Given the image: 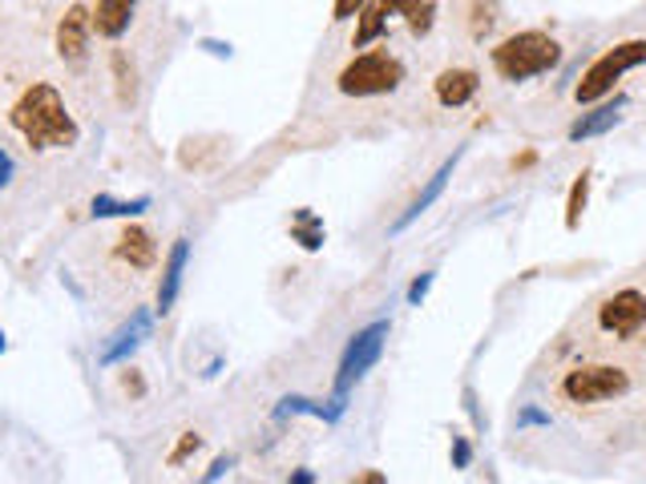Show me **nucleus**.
<instances>
[{
    "instance_id": "obj_7",
    "label": "nucleus",
    "mask_w": 646,
    "mask_h": 484,
    "mask_svg": "<svg viewBox=\"0 0 646 484\" xmlns=\"http://www.w3.org/2000/svg\"><path fill=\"white\" fill-rule=\"evenodd\" d=\"M558 392L566 404H578V408L606 404V399H622L631 392V372L619 368V363H578V368L561 375Z\"/></svg>"
},
{
    "instance_id": "obj_22",
    "label": "nucleus",
    "mask_w": 646,
    "mask_h": 484,
    "mask_svg": "<svg viewBox=\"0 0 646 484\" xmlns=\"http://www.w3.org/2000/svg\"><path fill=\"white\" fill-rule=\"evenodd\" d=\"M364 4H368V0H336V4H332V21H336V25L356 21V16L364 13Z\"/></svg>"
},
{
    "instance_id": "obj_31",
    "label": "nucleus",
    "mask_w": 646,
    "mask_h": 484,
    "mask_svg": "<svg viewBox=\"0 0 646 484\" xmlns=\"http://www.w3.org/2000/svg\"><path fill=\"white\" fill-rule=\"evenodd\" d=\"M4 348H9V344H4V331H0V356H4Z\"/></svg>"
},
{
    "instance_id": "obj_1",
    "label": "nucleus",
    "mask_w": 646,
    "mask_h": 484,
    "mask_svg": "<svg viewBox=\"0 0 646 484\" xmlns=\"http://www.w3.org/2000/svg\"><path fill=\"white\" fill-rule=\"evenodd\" d=\"M9 125L25 137L29 149H74L81 142V125L74 122V113L49 81H33V86L13 101L9 110Z\"/></svg>"
},
{
    "instance_id": "obj_23",
    "label": "nucleus",
    "mask_w": 646,
    "mask_h": 484,
    "mask_svg": "<svg viewBox=\"0 0 646 484\" xmlns=\"http://www.w3.org/2000/svg\"><path fill=\"white\" fill-rule=\"evenodd\" d=\"M433 279H436V271H424V274H416V279H412V286H409V307H421L424 295L433 291Z\"/></svg>"
},
{
    "instance_id": "obj_13",
    "label": "nucleus",
    "mask_w": 646,
    "mask_h": 484,
    "mask_svg": "<svg viewBox=\"0 0 646 484\" xmlns=\"http://www.w3.org/2000/svg\"><path fill=\"white\" fill-rule=\"evenodd\" d=\"M457 161H460V149L453 154V158L441 161V170H436V175L428 178V187H424L421 194H416V202H412L409 211H404V214L397 218V223H392V235H404V230H409V226L416 223V218H421V214L428 211V206H433V202L441 199V194H445L448 178H453V170H457Z\"/></svg>"
},
{
    "instance_id": "obj_29",
    "label": "nucleus",
    "mask_w": 646,
    "mask_h": 484,
    "mask_svg": "<svg viewBox=\"0 0 646 484\" xmlns=\"http://www.w3.org/2000/svg\"><path fill=\"white\" fill-rule=\"evenodd\" d=\"M125 392H134V396H142V392H146V384H142V380H137L134 372L125 375Z\"/></svg>"
},
{
    "instance_id": "obj_10",
    "label": "nucleus",
    "mask_w": 646,
    "mask_h": 484,
    "mask_svg": "<svg viewBox=\"0 0 646 484\" xmlns=\"http://www.w3.org/2000/svg\"><path fill=\"white\" fill-rule=\"evenodd\" d=\"M477 93H481V77H477V69H465V65H448L433 81V98L445 110H465Z\"/></svg>"
},
{
    "instance_id": "obj_16",
    "label": "nucleus",
    "mask_w": 646,
    "mask_h": 484,
    "mask_svg": "<svg viewBox=\"0 0 646 484\" xmlns=\"http://www.w3.org/2000/svg\"><path fill=\"white\" fill-rule=\"evenodd\" d=\"M622 110H626V98H602V105L594 101V110L590 113H582L578 122L570 125V142H586V137H598V134H606L610 125H619V117H622Z\"/></svg>"
},
{
    "instance_id": "obj_15",
    "label": "nucleus",
    "mask_w": 646,
    "mask_h": 484,
    "mask_svg": "<svg viewBox=\"0 0 646 484\" xmlns=\"http://www.w3.org/2000/svg\"><path fill=\"white\" fill-rule=\"evenodd\" d=\"M122 262H130L134 271H149L158 262V243L146 226H125V235L118 238V250H113Z\"/></svg>"
},
{
    "instance_id": "obj_9",
    "label": "nucleus",
    "mask_w": 646,
    "mask_h": 484,
    "mask_svg": "<svg viewBox=\"0 0 646 484\" xmlns=\"http://www.w3.org/2000/svg\"><path fill=\"white\" fill-rule=\"evenodd\" d=\"M89 37H93V13H89L86 4H69L57 21V57L65 65H86L89 57Z\"/></svg>"
},
{
    "instance_id": "obj_11",
    "label": "nucleus",
    "mask_w": 646,
    "mask_h": 484,
    "mask_svg": "<svg viewBox=\"0 0 646 484\" xmlns=\"http://www.w3.org/2000/svg\"><path fill=\"white\" fill-rule=\"evenodd\" d=\"M149 327H154L149 311H134V315H130V323H122V327H118V331L110 336V344L101 348V356H98L101 368H113V363L130 360V356H134V351L149 339Z\"/></svg>"
},
{
    "instance_id": "obj_2",
    "label": "nucleus",
    "mask_w": 646,
    "mask_h": 484,
    "mask_svg": "<svg viewBox=\"0 0 646 484\" xmlns=\"http://www.w3.org/2000/svg\"><path fill=\"white\" fill-rule=\"evenodd\" d=\"M489 65L501 81L522 86V81H534V77H546L558 69L561 45L542 29H522V33H510L489 49Z\"/></svg>"
},
{
    "instance_id": "obj_28",
    "label": "nucleus",
    "mask_w": 646,
    "mask_h": 484,
    "mask_svg": "<svg viewBox=\"0 0 646 484\" xmlns=\"http://www.w3.org/2000/svg\"><path fill=\"white\" fill-rule=\"evenodd\" d=\"M231 469H235V457H219V460L211 464V469H207V476H202V481H223V476H226Z\"/></svg>"
},
{
    "instance_id": "obj_19",
    "label": "nucleus",
    "mask_w": 646,
    "mask_h": 484,
    "mask_svg": "<svg viewBox=\"0 0 646 484\" xmlns=\"http://www.w3.org/2000/svg\"><path fill=\"white\" fill-rule=\"evenodd\" d=\"M110 65H113V86H118V101H122V105H134V101H137V74H134V65H130V57H125L122 49H113Z\"/></svg>"
},
{
    "instance_id": "obj_8",
    "label": "nucleus",
    "mask_w": 646,
    "mask_h": 484,
    "mask_svg": "<svg viewBox=\"0 0 646 484\" xmlns=\"http://www.w3.org/2000/svg\"><path fill=\"white\" fill-rule=\"evenodd\" d=\"M646 327V291L638 286H622L598 307V331L614 339H634Z\"/></svg>"
},
{
    "instance_id": "obj_18",
    "label": "nucleus",
    "mask_w": 646,
    "mask_h": 484,
    "mask_svg": "<svg viewBox=\"0 0 646 484\" xmlns=\"http://www.w3.org/2000/svg\"><path fill=\"white\" fill-rule=\"evenodd\" d=\"M142 211H149L146 194H142V199H130V202L110 199V194H98V199L89 202V214H93V218H137Z\"/></svg>"
},
{
    "instance_id": "obj_21",
    "label": "nucleus",
    "mask_w": 646,
    "mask_h": 484,
    "mask_svg": "<svg viewBox=\"0 0 646 484\" xmlns=\"http://www.w3.org/2000/svg\"><path fill=\"white\" fill-rule=\"evenodd\" d=\"M291 238H296L303 250H320L323 247V223L311 211H299L296 223H291Z\"/></svg>"
},
{
    "instance_id": "obj_4",
    "label": "nucleus",
    "mask_w": 646,
    "mask_h": 484,
    "mask_svg": "<svg viewBox=\"0 0 646 484\" xmlns=\"http://www.w3.org/2000/svg\"><path fill=\"white\" fill-rule=\"evenodd\" d=\"M409 81V65L400 61L392 49H364L344 61L336 74V89L344 98L368 101V98H388Z\"/></svg>"
},
{
    "instance_id": "obj_24",
    "label": "nucleus",
    "mask_w": 646,
    "mask_h": 484,
    "mask_svg": "<svg viewBox=\"0 0 646 484\" xmlns=\"http://www.w3.org/2000/svg\"><path fill=\"white\" fill-rule=\"evenodd\" d=\"M202 448V436L199 432H182V440H178V448L170 452V464H182L187 457H194Z\"/></svg>"
},
{
    "instance_id": "obj_27",
    "label": "nucleus",
    "mask_w": 646,
    "mask_h": 484,
    "mask_svg": "<svg viewBox=\"0 0 646 484\" xmlns=\"http://www.w3.org/2000/svg\"><path fill=\"white\" fill-rule=\"evenodd\" d=\"M13 175H16V161H13V154L0 146V190H9V182H13Z\"/></svg>"
},
{
    "instance_id": "obj_25",
    "label": "nucleus",
    "mask_w": 646,
    "mask_h": 484,
    "mask_svg": "<svg viewBox=\"0 0 646 484\" xmlns=\"http://www.w3.org/2000/svg\"><path fill=\"white\" fill-rule=\"evenodd\" d=\"M517 428H549V416L542 408H534V404H525L517 412Z\"/></svg>"
},
{
    "instance_id": "obj_17",
    "label": "nucleus",
    "mask_w": 646,
    "mask_h": 484,
    "mask_svg": "<svg viewBox=\"0 0 646 484\" xmlns=\"http://www.w3.org/2000/svg\"><path fill=\"white\" fill-rule=\"evenodd\" d=\"M339 404H315V399L308 396H283L279 399V408H275V416L283 420V416H315V420H339Z\"/></svg>"
},
{
    "instance_id": "obj_3",
    "label": "nucleus",
    "mask_w": 646,
    "mask_h": 484,
    "mask_svg": "<svg viewBox=\"0 0 646 484\" xmlns=\"http://www.w3.org/2000/svg\"><path fill=\"white\" fill-rule=\"evenodd\" d=\"M397 25H404L412 37H428L436 25V0H368L356 16L352 49H368L372 41L388 37Z\"/></svg>"
},
{
    "instance_id": "obj_20",
    "label": "nucleus",
    "mask_w": 646,
    "mask_h": 484,
    "mask_svg": "<svg viewBox=\"0 0 646 484\" xmlns=\"http://www.w3.org/2000/svg\"><path fill=\"white\" fill-rule=\"evenodd\" d=\"M586 202H590V170H582V175L573 178L570 199H566V230H578V226H582Z\"/></svg>"
},
{
    "instance_id": "obj_6",
    "label": "nucleus",
    "mask_w": 646,
    "mask_h": 484,
    "mask_svg": "<svg viewBox=\"0 0 646 484\" xmlns=\"http://www.w3.org/2000/svg\"><path fill=\"white\" fill-rule=\"evenodd\" d=\"M388 336H392V323L376 319V323H368V327H360V331L348 339V348H344V356H339V368H336V384H332V404H339V408L348 404L352 387L360 384L364 375H368L376 363H380Z\"/></svg>"
},
{
    "instance_id": "obj_12",
    "label": "nucleus",
    "mask_w": 646,
    "mask_h": 484,
    "mask_svg": "<svg viewBox=\"0 0 646 484\" xmlns=\"http://www.w3.org/2000/svg\"><path fill=\"white\" fill-rule=\"evenodd\" d=\"M187 267H190V238H175L170 255L162 259V279H158V311L162 315H170V311H175L178 295H182Z\"/></svg>"
},
{
    "instance_id": "obj_14",
    "label": "nucleus",
    "mask_w": 646,
    "mask_h": 484,
    "mask_svg": "<svg viewBox=\"0 0 646 484\" xmlns=\"http://www.w3.org/2000/svg\"><path fill=\"white\" fill-rule=\"evenodd\" d=\"M134 13H137V0H98V9H93V33L105 41L125 37L130 25H134Z\"/></svg>"
},
{
    "instance_id": "obj_26",
    "label": "nucleus",
    "mask_w": 646,
    "mask_h": 484,
    "mask_svg": "<svg viewBox=\"0 0 646 484\" xmlns=\"http://www.w3.org/2000/svg\"><path fill=\"white\" fill-rule=\"evenodd\" d=\"M469 460H472L469 440H460V436H453V469H469Z\"/></svg>"
},
{
    "instance_id": "obj_5",
    "label": "nucleus",
    "mask_w": 646,
    "mask_h": 484,
    "mask_svg": "<svg viewBox=\"0 0 646 484\" xmlns=\"http://www.w3.org/2000/svg\"><path fill=\"white\" fill-rule=\"evenodd\" d=\"M646 65V37H631V41H619V45H610L606 53H598L594 61L586 65L582 81L573 86V98L578 105H594V101L610 98L614 86H619L622 77Z\"/></svg>"
},
{
    "instance_id": "obj_30",
    "label": "nucleus",
    "mask_w": 646,
    "mask_h": 484,
    "mask_svg": "<svg viewBox=\"0 0 646 484\" xmlns=\"http://www.w3.org/2000/svg\"><path fill=\"white\" fill-rule=\"evenodd\" d=\"M291 481H296V484H311V481H315V476H311L308 469H299V472H291Z\"/></svg>"
}]
</instances>
